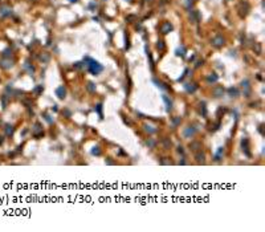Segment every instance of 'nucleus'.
<instances>
[{
  "instance_id": "1",
  "label": "nucleus",
  "mask_w": 265,
  "mask_h": 232,
  "mask_svg": "<svg viewBox=\"0 0 265 232\" xmlns=\"http://www.w3.org/2000/svg\"><path fill=\"white\" fill-rule=\"evenodd\" d=\"M87 61L90 62V64H87V68H89V70H90L93 74H98V73L104 69V66L100 65L97 61H93V60H90V58H87Z\"/></svg>"
},
{
  "instance_id": "2",
  "label": "nucleus",
  "mask_w": 265,
  "mask_h": 232,
  "mask_svg": "<svg viewBox=\"0 0 265 232\" xmlns=\"http://www.w3.org/2000/svg\"><path fill=\"white\" fill-rule=\"evenodd\" d=\"M12 65H13V61L11 58H3L0 61V66L4 69H10V68H12Z\"/></svg>"
},
{
  "instance_id": "3",
  "label": "nucleus",
  "mask_w": 265,
  "mask_h": 232,
  "mask_svg": "<svg viewBox=\"0 0 265 232\" xmlns=\"http://www.w3.org/2000/svg\"><path fill=\"white\" fill-rule=\"evenodd\" d=\"M12 13V10L7 6H3L0 7V17H6V16H10Z\"/></svg>"
},
{
  "instance_id": "4",
  "label": "nucleus",
  "mask_w": 265,
  "mask_h": 232,
  "mask_svg": "<svg viewBox=\"0 0 265 232\" xmlns=\"http://www.w3.org/2000/svg\"><path fill=\"white\" fill-rule=\"evenodd\" d=\"M171 29H172V25H171L170 23H164V24L162 25V33H168Z\"/></svg>"
},
{
  "instance_id": "5",
  "label": "nucleus",
  "mask_w": 265,
  "mask_h": 232,
  "mask_svg": "<svg viewBox=\"0 0 265 232\" xmlns=\"http://www.w3.org/2000/svg\"><path fill=\"white\" fill-rule=\"evenodd\" d=\"M56 94H57L60 98H64V97H65V89H64V86L58 88V89L56 90Z\"/></svg>"
},
{
  "instance_id": "6",
  "label": "nucleus",
  "mask_w": 265,
  "mask_h": 232,
  "mask_svg": "<svg viewBox=\"0 0 265 232\" xmlns=\"http://www.w3.org/2000/svg\"><path fill=\"white\" fill-rule=\"evenodd\" d=\"M212 43H213V45H216V47H220V45H223V44H224V40H223L221 37H216V39H215Z\"/></svg>"
},
{
  "instance_id": "7",
  "label": "nucleus",
  "mask_w": 265,
  "mask_h": 232,
  "mask_svg": "<svg viewBox=\"0 0 265 232\" xmlns=\"http://www.w3.org/2000/svg\"><path fill=\"white\" fill-rule=\"evenodd\" d=\"M163 99H164V102L167 105V110H171V101H168V98L166 95H163Z\"/></svg>"
},
{
  "instance_id": "8",
  "label": "nucleus",
  "mask_w": 265,
  "mask_h": 232,
  "mask_svg": "<svg viewBox=\"0 0 265 232\" xmlns=\"http://www.w3.org/2000/svg\"><path fill=\"white\" fill-rule=\"evenodd\" d=\"M194 131H195L194 129H188V130L184 133V135H186V137H188V134H191V135H192V134H194Z\"/></svg>"
},
{
  "instance_id": "9",
  "label": "nucleus",
  "mask_w": 265,
  "mask_h": 232,
  "mask_svg": "<svg viewBox=\"0 0 265 232\" xmlns=\"http://www.w3.org/2000/svg\"><path fill=\"white\" fill-rule=\"evenodd\" d=\"M183 52H184V49H183V48H180V49H178V51H176V54H178V56H183V54H184Z\"/></svg>"
},
{
  "instance_id": "10",
  "label": "nucleus",
  "mask_w": 265,
  "mask_h": 232,
  "mask_svg": "<svg viewBox=\"0 0 265 232\" xmlns=\"http://www.w3.org/2000/svg\"><path fill=\"white\" fill-rule=\"evenodd\" d=\"M13 133V129H12V126H7V134L10 135V134H12Z\"/></svg>"
},
{
  "instance_id": "11",
  "label": "nucleus",
  "mask_w": 265,
  "mask_h": 232,
  "mask_svg": "<svg viewBox=\"0 0 265 232\" xmlns=\"http://www.w3.org/2000/svg\"><path fill=\"white\" fill-rule=\"evenodd\" d=\"M158 48H160V49H163V48H164V45H163V41H159V43H158Z\"/></svg>"
},
{
  "instance_id": "12",
  "label": "nucleus",
  "mask_w": 265,
  "mask_h": 232,
  "mask_svg": "<svg viewBox=\"0 0 265 232\" xmlns=\"http://www.w3.org/2000/svg\"><path fill=\"white\" fill-rule=\"evenodd\" d=\"M69 2H70V3H76V2H77V0H69Z\"/></svg>"
}]
</instances>
